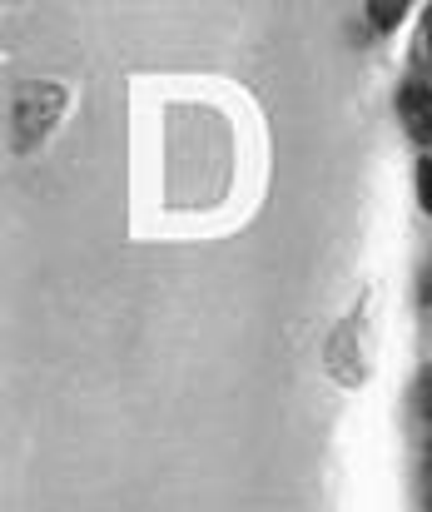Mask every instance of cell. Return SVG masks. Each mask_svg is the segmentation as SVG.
<instances>
[{
	"mask_svg": "<svg viewBox=\"0 0 432 512\" xmlns=\"http://www.w3.org/2000/svg\"><path fill=\"white\" fill-rule=\"evenodd\" d=\"M403 10H408L403 0H383V5H368V15H373V25H378V30L398 25V20H403Z\"/></svg>",
	"mask_w": 432,
	"mask_h": 512,
	"instance_id": "7a4b0ae2",
	"label": "cell"
},
{
	"mask_svg": "<svg viewBox=\"0 0 432 512\" xmlns=\"http://www.w3.org/2000/svg\"><path fill=\"white\" fill-rule=\"evenodd\" d=\"M418 184H423V199H428V209H432V165H418Z\"/></svg>",
	"mask_w": 432,
	"mask_h": 512,
	"instance_id": "3957f363",
	"label": "cell"
},
{
	"mask_svg": "<svg viewBox=\"0 0 432 512\" xmlns=\"http://www.w3.org/2000/svg\"><path fill=\"white\" fill-rule=\"evenodd\" d=\"M398 110H403V125H408L413 140H432V90L428 85H403Z\"/></svg>",
	"mask_w": 432,
	"mask_h": 512,
	"instance_id": "6da1fadb",
	"label": "cell"
},
{
	"mask_svg": "<svg viewBox=\"0 0 432 512\" xmlns=\"http://www.w3.org/2000/svg\"><path fill=\"white\" fill-rule=\"evenodd\" d=\"M428 478H432V458H428Z\"/></svg>",
	"mask_w": 432,
	"mask_h": 512,
	"instance_id": "5b68a950",
	"label": "cell"
},
{
	"mask_svg": "<svg viewBox=\"0 0 432 512\" xmlns=\"http://www.w3.org/2000/svg\"><path fill=\"white\" fill-rule=\"evenodd\" d=\"M428 35H432V10H428Z\"/></svg>",
	"mask_w": 432,
	"mask_h": 512,
	"instance_id": "277c9868",
	"label": "cell"
}]
</instances>
